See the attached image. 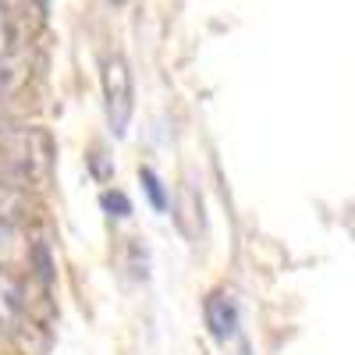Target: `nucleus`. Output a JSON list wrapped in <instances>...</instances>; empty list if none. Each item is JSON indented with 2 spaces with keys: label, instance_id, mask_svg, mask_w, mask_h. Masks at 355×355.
<instances>
[{
  "label": "nucleus",
  "instance_id": "f257e3e1",
  "mask_svg": "<svg viewBox=\"0 0 355 355\" xmlns=\"http://www.w3.org/2000/svg\"><path fill=\"white\" fill-rule=\"evenodd\" d=\"M0 153H4V171L15 174L18 182H25L28 189L46 185L53 174V164H57V146H53L50 132L36 128V125L11 121V128L0 139Z\"/></svg>",
  "mask_w": 355,
  "mask_h": 355
},
{
  "label": "nucleus",
  "instance_id": "9d476101",
  "mask_svg": "<svg viewBox=\"0 0 355 355\" xmlns=\"http://www.w3.org/2000/svg\"><path fill=\"white\" fill-rule=\"evenodd\" d=\"M239 355H252V345L249 341H239Z\"/></svg>",
  "mask_w": 355,
  "mask_h": 355
},
{
  "label": "nucleus",
  "instance_id": "f03ea898",
  "mask_svg": "<svg viewBox=\"0 0 355 355\" xmlns=\"http://www.w3.org/2000/svg\"><path fill=\"white\" fill-rule=\"evenodd\" d=\"M100 89H103V114H107V128L114 139H125L132 114H135V78L132 64L121 53H110L103 68H100Z\"/></svg>",
  "mask_w": 355,
  "mask_h": 355
},
{
  "label": "nucleus",
  "instance_id": "423d86ee",
  "mask_svg": "<svg viewBox=\"0 0 355 355\" xmlns=\"http://www.w3.org/2000/svg\"><path fill=\"white\" fill-rule=\"evenodd\" d=\"M139 185H142L146 199H150V206H153L157 214H167L171 210V189L164 185V178L153 167H139Z\"/></svg>",
  "mask_w": 355,
  "mask_h": 355
},
{
  "label": "nucleus",
  "instance_id": "20e7f679",
  "mask_svg": "<svg viewBox=\"0 0 355 355\" xmlns=\"http://www.w3.org/2000/svg\"><path fill=\"white\" fill-rule=\"evenodd\" d=\"M28 210H33V196H28V185L18 182L15 174L0 171V227H18Z\"/></svg>",
  "mask_w": 355,
  "mask_h": 355
},
{
  "label": "nucleus",
  "instance_id": "7ed1b4c3",
  "mask_svg": "<svg viewBox=\"0 0 355 355\" xmlns=\"http://www.w3.org/2000/svg\"><path fill=\"white\" fill-rule=\"evenodd\" d=\"M202 323H206V331H210V338L220 341V345L239 338V327H242L239 295H234L231 288H214L202 299Z\"/></svg>",
  "mask_w": 355,
  "mask_h": 355
},
{
  "label": "nucleus",
  "instance_id": "6e6552de",
  "mask_svg": "<svg viewBox=\"0 0 355 355\" xmlns=\"http://www.w3.org/2000/svg\"><path fill=\"white\" fill-rule=\"evenodd\" d=\"M15 46H18V21L8 4H0V61L15 57Z\"/></svg>",
  "mask_w": 355,
  "mask_h": 355
},
{
  "label": "nucleus",
  "instance_id": "0eeeda50",
  "mask_svg": "<svg viewBox=\"0 0 355 355\" xmlns=\"http://www.w3.org/2000/svg\"><path fill=\"white\" fill-rule=\"evenodd\" d=\"M100 210L107 214V217H114V220H128L132 214H135V206H132V199H128V192H121V189H103L100 192Z\"/></svg>",
  "mask_w": 355,
  "mask_h": 355
},
{
  "label": "nucleus",
  "instance_id": "1a4fd4ad",
  "mask_svg": "<svg viewBox=\"0 0 355 355\" xmlns=\"http://www.w3.org/2000/svg\"><path fill=\"white\" fill-rule=\"evenodd\" d=\"M85 160H89V174H93L96 182H110V178H114V164L103 157V150H100V146H93Z\"/></svg>",
  "mask_w": 355,
  "mask_h": 355
},
{
  "label": "nucleus",
  "instance_id": "39448f33",
  "mask_svg": "<svg viewBox=\"0 0 355 355\" xmlns=\"http://www.w3.org/2000/svg\"><path fill=\"white\" fill-rule=\"evenodd\" d=\"M25 82H28V61L25 57H4V61H0V100L15 96Z\"/></svg>",
  "mask_w": 355,
  "mask_h": 355
}]
</instances>
